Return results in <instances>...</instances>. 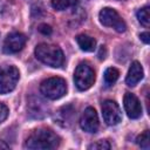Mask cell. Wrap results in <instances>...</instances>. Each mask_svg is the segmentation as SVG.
Wrapping results in <instances>:
<instances>
[{
	"label": "cell",
	"instance_id": "1",
	"mask_svg": "<svg viewBox=\"0 0 150 150\" xmlns=\"http://www.w3.org/2000/svg\"><path fill=\"white\" fill-rule=\"evenodd\" d=\"M60 137L49 129H36L27 138L25 143L26 149L30 150H50L57 148Z\"/></svg>",
	"mask_w": 150,
	"mask_h": 150
},
{
	"label": "cell",
	"instance_id": "2",
	"mask_svg": "<svg viewBox=\"0 0 150 150\" xmlns=\"http://www.w3.org/2000/svg\"><path fill=\"white\" fill-rule=\"evenodd\" d=\"M35 56L39 61L42 63L53 67L59 68L64 62V55L60 47L48 43H40L35 47Z\"/></svg>",
	"mask_w": 150,
	"mask_h": 150
},
{
	"label": "cell",
	"instance_id": "3",
	"mask_svg": "<svg viewBox=\"0 0 150 150\" xmlns=\"http://www.w3.org/2000/svg\"><path fill=\"white\" fill-rule=\"evenodd\" d=\"M41 94L49 100H59L67 93V83L62 77L54 76L42 81L40 86Z\"/></svg>",
	"mask_w": 150,
	"mask_h": 150
},
{
	"label": "cell",
	"instance_id": "4",
	"mask_svg": "<svg viewBox=\"0 0 150 150\" xmlns=\"http://www.w3.org/2000/svg\"><path fill=\"white\" fill-rule=\"evenodd\" d=\"M20 77V73L14 66H0V94L12 91Z\"/></svg>",
	"mask_w": 150,
	"mask_h": 150
},
{
	"label": "cell",
	"instance_id": "5",
	"mask_svg": "<svg viewBox=\"0 0 150 150\" xmlns=\"http://www.w3.org/2000/svg\"><path fill=\"white\" fill-rule=\"evenodd\" d=\"M95 81V73L87 63H80L74 73V82L79 90L89 89Z\"/></svg>",
	"mask_w": 150,
	"mask_h": 150
},
{
	"label": "cell",
	"instance_id": "6",
	"mask_svg": "<svg viewBox=\"0 0 150 150\" xmlns=\"http://www.w3.org/2000/svg\"><path fill=\"white\" fill-rule=\"evenodd\" d=\"M98 19L100 22L105 26V27H112L116 32L118 33H123L127 29V25L125 22L122 20V18L120 16V14L109 7H105L103 9H101L100 14H98Z\"/></svg>",
	"mask_w": 150,
	"mask_h": 150
},
{
	"label": "cell",
	"instance_id": "7",
	"mask_svg": "<svg viewBox=\"0 0 150 150\" xmlns=\"http://www.w3.org/2000/svg\"><path fill=\"white\" fill-rule=\"evenodd\" d=\"M102 116L108 125H116L122 120V112L115 101L105 100L102 103Z\"/></svg>",
	"mask_w": 150,
	"mask_h": 150
},
{
	"label": "cell",
	"instance_id": "8",
	"mask_svg": "<svg viewBox=\"0 0 150 150\" xmlns=\"http://www.w3.org/2000/svg\"><path fill=\"white\" fill-rule=\"evenodd\" d=\"M26 41H27V38L22 33H19V32L9 33L4 41L2 49L7 54L18 53L23 48V46L26 45Z\"/></svg>",
	"mask_w": 150,
	"mask_h": 150
},
{
	"label": "cell",
	"instance_id": "9",
	"mask_svg": "<svg viewBox=\"0 0 150 150\" xmlns=\"http://www.w3.org/2000/svg\"><path fill=\"white\" fill-rule=\"evenodd\" d=\"M80 125H81L82 130H84L87 132L94 134L97 131L100 122H98L97 112L93 107H88L84 109V111L81 116V120H80Z\"/></svg>",
	"mask_w": 150,
	"mask_h": 150
},
{
	"label": "cell",
	"instance_id": "10",
	"mask_svg": "<svg viewBox=\"0 0 150 150\" xmlns=\"http://www.w3.org/2000/svg\"><path fill=\"white\" fill-rule=\"evenodd\" d=\"M123 104L127 115L130 118H138L142 115V105L139 100L131 93H125L123 97Z\"/></svg>",
	"mask_w": 150,
	"mask_h": 150
},
{
	"label": "cell",
	"instance_id": "11",
	"mask_svg": "<svg viewBox=\"0 0 150 150\" xmlns=\"http://www.w3.org/2000/svg\"><path fill=\"white\" fill-rule=\"evenodd\" d=\"M142 79H143V68H142V66H141L139 62L134 61L131 63L130 68H129V71H128L127 77H125V83L129 87H134Z\"/></svg>",
	"mask_w": 150,
	"mask_h": 150
},
{
	"label": "cell",
	"instance_id": "12",
	"mask_svg": "<svg viewBox=\"0 0 150 150\" xmlns=\"http://www.w3.org/2000/svg\"><path fill=\"white\" fill-rule=\"evenodd\" d=\"M57 123L67 127V123L70 124L74 116H75V109L73 108V105H67V107H62L59 112H57Z\"/></svg>",
	"mask_w": 150,
	"mask_h": 150
},
{
	"label": "cell",
	"instance_id": "13",
	"mask_svg": "<svg viewBox=\"0 0 150 150\" xmlns=\"http://www.w3.org/2000/svg\"><path fill=\"white\" fill-rule=\"evenodd\" d=\"M75 39H76V42H77L79 47L84 52H93L96 47V40L91 36H89V35L80 34Z\"/></svg>",
	"mask_w": 150,
	"mask_h": 150
},
{
	"label": "cell",
	"instance_id": "14",
	"mask_svg": "<svg viewBox=\"0 0 150 150\" xmlns=\"http://www.w3.org/2000/svg\"><path fill=\"white\" fill-rule=\"evenodd\" d=\"M79 0H52V6L56 11H64L76 6Z\"/></svg>",
	"mask_w": 150,
	"mask_h": 150
},
{
	"label": "cell",
	"instance_id": "15",
	"mask_svg": "<svg viewBox=\"0 0 150 150\" xmlns=\"http://www.w3.org/2000/svg\"><path fill=\"white\" fill-rule=\"evenodd\" d=\"M118 76H120V71L116 68L110 67V68L105 69V71H104V82H105V84L107 86L114 84L117 81Z\"/></svg>",
	"mask_w": 150,
	"mask_h": 150
},
{
	"label": "cell",
	"instance_id": "16",
	"mask_svg": "<svg viewBox=\"0 0 150 150\" xmlns=\"http://www.w3.org/2000/svg\"><path fill=\"white\" fill-rule=\"evenodd\" d=\"M137 19L144 27H149L150 25V14H149V6H145L141 8L137 12Z\"/></svg>",
	"mask_w": 150,
	"mask_h": 150
},
{
	"label": "cell",
	"instance_id": "17",
	"mask_svg": "<svg viewBox=\"0 0 150 150\" xmlns=\"http://www.w3.org/2000/svg\"><path fill=\"white\" fill-rule=\"evenodd\" d=\"M138 146H141L142 149H145L148 150L150 148V138H149V130H145L143 131L136 139Z\"/></svg>",
	"mask_w": 150,
	"mask_h": 150
},
{
	"label": "cell",
	"instance_id": "18",
	"mask_svg": "<svg viewBox=\"0 0 150 150\" xmlns=\"http://www.w3.org/2000/svg\"><path fill=\"white\" fill-rule=\"evenodd\" d=\"M88 149H100V150H104V149H110V144L108 143V141H97L93 144H90L88 146Z\"/></svg>",
	"mask_w": 150,
	"mask_h": 150
},
{
	"label": "cell",
	"instance_id": "19",
	"mask_svg": "<svg viewBox=\"0 0 150 150\" xmlns=\"http://www.w3.org/2000/svg\"><path fill=\"white\" fill-rule=\"evenodd\" d=\"M8 116V108L4 103L0 102V123H2Z\"/></svg>",
	"mask_w": 150,
	"mask_h": 150
},
{
	"label": "cell",
	"instance_id": "20",
	"mask_svg": "<svg viewBox=\"0 0 150 150\" xmlns=\"http://www.w3.org/2000/svg\"><path fill=\"white\" fill-rule=\"evenodd\" d=\"M39 32L42 33L43 35H50L52 34V27L43 23V25H40L39 26Z\"/></svg>",
	"mask_w": 150,
	"mask_h": 150
},
{
	"label": "cell",
	"instance_id": "21",
	"mask_svg": "<svg viewBox=\"0 0 150 150\" xmlns=\"http://www.w3.org/2000/svg\"><path fill=\"white\" fill-rule=\"evenodd\" d=\"M150 34L148 33V32H145V33H141V35H139V39L144 42V43H149V41H150Z\"/></svg>",
	"mask_w": 150,
	"mask_h": 150
},
{
	"label": "cell",
	"instance_id": "22",
	"mask_svg": "<svg viewBox=\"0 0 150 150\" xmlns=\"http://www.w3.org/2000/svg\"><path fill=\"white\" fill-rule=\"evenodd\" d=\"M6 150V149H9V145L8 144H6L4 141H0V150Z\"/></svg>",
	"mask_w": 150,
	"mask_h": 150
}]
</instances>
